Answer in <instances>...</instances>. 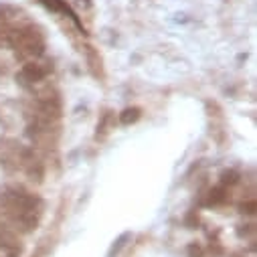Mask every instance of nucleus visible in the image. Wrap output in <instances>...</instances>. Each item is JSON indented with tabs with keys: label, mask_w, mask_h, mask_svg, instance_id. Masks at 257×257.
<instances>
[{
	"label": "nucleus",
	"mask_w": 257,
	"mask_h": 257,
	"mask_svg": "<svg viewBox=\"0 0 257 257\" xmlns=\"http://www.w3.org/2000/svg\"><path fill=\"white\" fill-rule=\"evenodd\" d=\"M7 43L15 49L17 57L23 61H35L41 59L45 53V41L43 35L35 27H21V29H9Z\"/></svg>",
	"instance_id": "f03ea898"
},
{
	"label": "nucleus",
	"mask_w": 257,
	"mask_h": 257,
	"mask_svg": "<svg viewBox=\"0 0 257 257\" xmlns=\"http://www.w3.org/2000/svg\"><path fill=\"white\" fill-rule=\"evenodd\" d=\"M223 199H225V197H223V190L217 188V190L211 192V201H209V203H211V205H217V203H221Z\"/></svg>",
	"instance_id": "0eeeda50"
},
{
	"label": "nucleus",
	"mask_w": 257,
	"mask_h": 257,
	"mask_svg": "<svg viewBox=\"0 0 257 257\" xmlns=\"http://www.w3.org/2000/svg\"><path fill=\"white\" fill-rule=\"evenodd\" d=\"M7 33H9V21H7V17H5V13L0 11V39H7Z\"/></svg>",
	"instance_id": "423d86ee"
},
{
	"label": "nucleus",
	"mask_w": 257,
	"mask_h": 257,
	"mask_svg": "<svg viewBox=\"0 0 257 257\" xmlns=\"http://www.w3.org/2000/svg\"><path fill=\"white\" fill-rule=\"evenodd\" d=\"M138 117H140V109H138V107H127V109H123V111L119 113V121H121L123 125L134 123Z\"/></svg>",
	"instance_id": "20e7f679"
},
{
	"label": "nucleus",
	"mask_w": 257,
	"mask_h": 257,
	"mask_svg": "<svg viewBox=\"0 0 257 257\" xmlns=\"http://www.w3.org/2000/svg\"><path fill=\"white\" fill-rule=\"evenodd\" d=\"M41 211H43L41 201L25 190L11 188L0 195V213L23 231H33L37 227L41 219Z\"/></svg>",
	"instance_id": "f257e3e1"
},
{
	"label": "nucleus",
	"mask_w": 257,
	"mask_h": 257,
	"mask_svg": "<svg viewBox=\"0 0 257 257\" xmlns=\"http://www.w3.org/2000/svg\"><path fill=\"white\" fill-rule=\"evenodd\" d=\"M243 213H255V203H249V205H243Z\"/></svg>",
	"instance_id": "6e6552de"
},
{
	"label": "nucleus",
	"mask_w": 257,
	"mask_h": 257,
	"mask_svg": "<svg viewBox=\"0 0 257 257\" xmlns=\"http://www.w3.org/2000/svg\"><path fill=\"white\" fill-rule=\"evenodd\" d=\"M49 71H51V67L47 65V63H41L39 59H35V61H29L27 65H23L17 79L25 85H31V83H37V81L45 79L49 75Z\"/></svg>",
	"instance_id": "7ed1b4c3"
},
{
	"label": "nucleus",
	"mask_w": 257,
	"mask_h": 257,
	"mask_svg": "<svg viewBox=\"0 0 257 257\" xmlns=\"http://www.w3.org/2000/svg\"><path fill=\"white\" fill-rule=\"evenodd\" d=\"M0 257H19V249L9 241H0Z\"/></svg>",
	"instance_id": "39448f33"
}]
</instances>
